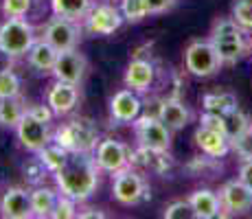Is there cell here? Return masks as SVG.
<instances>
[{
  "mask_svg": "<svg viewBox=\"0 0 252 219\" xmlns=\"http://www.w3.org/2000/svg\"><path fill=\"white\" fill-rule=\"evenodd\" d=\"M53 178L62 195H68L75 202H86L99 188L101 169L94 154H70L66 162L53 173Z\"/></svg>",
  "mask_w": 252,
  "mask_h": 219,
  "instance_id": "1",
  "label": "cell"
},
{
  "mask_svg": "<svg viewBox=\"0 0 252 219\" xmlns=\"http://www.w3.org/2000/svg\"><path fill=\"white\" fill-rule=\"evenodd\" d=\"M211 44L215 46L217 55H220L224 66H235L241 62L246 55L252 51V42L248 37V31L235 22V18H217L213 22L211 35H208Z\"/></svg>",
  "mask_w": 252,
  "mask_h": 219,
  "instance_id": "2",
  "label": "cell"
},
{
  "mask_svg": "<svg viewBox=\"0 0 252 219\" xmlns=\"http://www.w3.org/2000/svg\"><path fill=\"white\" fill-rule=\"evenodd\" d=\"M53 143L62 145L70 154H94L99 145V129L90 119H72L53 131Z\"/></svg>",
  "mask_w": 252,
  "mask_h": 219,
  "instance_id": "3",
  "label": "cell"
},
{
  "mask_svg": "<svg viewBox=\"0 0 252 219\" xmlns=\"http://www.w3.org/2000/svg\"><path fill=\"white\" fill-rule=\"evenodd\" d=\"M35 27L24 18H7L0 24V48L13 60L27 57L29 48L35 44Z\"/></svg>",
  "mask_w": 252,
  "mask_h": 219,
  "instance_id": "4",
  "label": "cell"
},
{
  "mask_svg": "<svg viewBox=\"0 0 252 219\" xmlns=\"http://www.w3.org/2000/svg\"><path fill=\"white\" fill-rule=\"evenodd\" d=\"M112 195L123 206H136V204L147 202L152 197V188H149L147 180L138 169L125 167L119 173H114Z\"/></svg>",
  "mask_w": 252,
  "mask_h": 219,
  "instance_id": "5",
  "label": "cell"
},
{
  "mask_svg": "<svg viewBox=\"0 0 252 219\" xmlns=\"http://www.w3.org/2000/svg\"><path fill=\"white\" fill-rule=\"evenodd\" d=\"M224 66L217 55L215 46L211 44V40H195L184 48V68H187L189 75L193 77H213L220 72V68Z\"/></svg>",
  "mask_w": 252,
  "mask_h": 219,
  "instance_id": "6",
  "label": "cell"
},
{
  "mask_svg": "<svg viewBox=\"0 0 252 219\" xmlns=\"http://www.w3.org/2000/svg\"><path fill=\"white\" fill-rule=\"evenodd\" d=\"M42 40H46L60 53L77 48L79 46V40H81V24L75 20H68V18L53 16V18H48L46 24L42 27Z\"/></svg>",
  "mask_w": 252,
  "mask_h": 219,
  "instance_id": "7",
  "label": "cell"
},
{
  "mask_svg": "<svg viewBox=\"0 0 252 219\" xmlns=\"http://www.w3.org/2000/svg\"><path fill=\"white\" fill-rule=\"evenodd\" d=\"M132 125L138 145L149 149H158V152H169V147H171V129L156 114L138 116Z\"/></svg>",
  "mask_w": 252,
  "mask_h": 219,
  "instance_id": "8",
  "label": "cell"
},
{
  "mask_svg": "<svg viewBox=\"0 0 252 219\" xmlns=\"http://www.w3.org/2000/svg\"><path fill=\"white\" fill-rule=\"evenodd\" d=\"M129 152H132V149L125 143H121V140L103 138V140H99V145H96V149H94V160L101 171L114 175V173H119L121 169L129 167Z\"/></svg>",
  "mask_w": 252,
  "mask_h": 219,
  "instance_id": "9",
  "label": "cell"
},
{
  "mask_svg": "<svg viewBox=\"0 0 252 219\" xmlns=\"http://www.w3.org/2000/svg\"><path fill=\"white\" fill-rule=\"evenodd\" d=\"M18 140L24 149L37 154L42 147H46L48 143L53 140V131H51V123H44V121H37L35 116L27 114L22 116V121L18 123L16 127Z\"/></svg>",
  "mask_w": 252,
  "mask_h": 219,
  "instance_id": "10",
  "label": "cell"
},
{
  "mask_svg": "<svg viewBox=\"0 0 252 219\" xmlns=\"http://www.w3.org/2000/svg\"><path fill=\"white\" fill-rule=\"evenodd\" d=\"M84 24H86V31L92 33V35H112L123 24V13L114 4H108V2L94 4L90 9L88 18L84 20Z\"/></svg>",
  "mask_w": 252,
  "mask_h": 219,
  "instance_id": "11",
  "label": "cell"
},
{
  "mask_svg": "<svg viewBox=\"0 0 252 219\" xmlns=\"http://www.w3.org/2000/svg\"><path fill=\"white\" fill-rule=\"evenodd\" d=\"M86 72H88V60H86L84 53H79L77 48L64 51L57 55L55 68H53L51 75L60 81H68V84L79 86L84 81Z\"/></svg>",
  "mask_w": 252,
  "mask_h": 219,
  "instance_id": "12",
  "label": "cell"
},
{
  "mask_svg": "<svg viewBox=\"0 0 252 219\" xmlns=\"http://www.w3.org/2000/svg\"><path fill=\"white\" fill-rule=\"evenodd\" d=\"M140 110H143V101L138 99V92L129 88L119 90L110 99V119L116 125H132L140 116Z\"/></svg>",
  "mask_w": 252,
  "mask_h": 219,
  "instance_id": "13",
  "label": "cell"
},
{
  "mask_svg": "<svg viewBox=\"0 0 252 219\" xmlns=\"http://www.w3.org/2000/svg\"><path fill=\"white\" fill-rule=\"evenodd\" d=\"M81 92L77 84H68V81L55 79V84H51L46 92V103L53 108L55 116H66L79 105Z\"/></svg>",
  "mask_w": 252,
  "mask_h": 219,
  "instance_id": "14",
  "label": "cell"
},
{
  "mask_svg": "<svg viewBox=\"0 0 252 219\" xmlns=\"http://www.w3.org/2000/svg\"><path fill=\"white\" fill-rule=\"evenodd\" d=\"M0 217L4 219H29L31 211V191L24 187H9L0 197Z\"/></svg>",
  "mask_w": 252,
  "mask_h": 219,
  "instance_id": "15",
  "label": "cell"
},
{
  "mask_svg": "<svg viewBox=\"0 0 252 219\" xmlns=\"http://www.w3.org/2000/svg\"><path fill=\"white\" fill-rule=\"evenodd\" d=\"M220 197L224 204V213H230V215L248 213L252 208V188L246 187L239 178L224 182V187L220 188Z\"/></svg>",
  "mask_w": 252,
  "mask_h": 219,
  "instance_id": "16",
  "label": "cell"
},
{
  "mask_svg": "<svg viewBox=\"0 0 252 219\" xmlns=\"http://www.w3.org/2000/svg\"><path fill=\"white\" fill-rule=\"evenodd\" d=\"M156 66L152 60H143V57H134L129 62L127 70H125V88L134 92H147L149 88L156 84Z\"/></svg>",
  "mask_w": 252,
  "mask_h": 219,
  "instance_id": "17",
  "label": "cell"
},
{
  "mask_svg": "<svg viewBox=\"0 0 252 219\" xmlns=\"http://www.w3.org/2000/svg\"><path fill=\"white\" fill-rule=\"evenodd\" d=\"M191 110L184 105L182 99L176 96H164L160 99V108H158V119L162 121L171 131H180L191 123Z\"/></svg>",
  "mask_w": 252,
  "mask_h": 219,
  "instance_id": "18",
  "label": "cell"
},
{
  "mask_svg": "<svg viewBox=\"0 0 252 219\" xmlns=\"http://www.w3.org/2000/svg\"><path fill=\"white\" fill-rule=\"evenodd\" d=\"M193 140H195L197 149H200L202 154L213 156V158H224V156L230 152V140L226 138V134H221V131H217V129H211V127H204V125H200V127L195 129Z\"/></svg>",
  "mask_w": 252,
  "mask_h": 219,
  "instance_id": "19",
  "label": "cell"
},
{
  "mask_svg": "<svg viewBox=\"0 0 252 219\" xmlns=\"http://www.w3.org/2000/svg\"><path fill=\"white\" fill-rule=\"evenodd\" d=\"M189 202H191L197 219H215V217L226 215L220 193L211 191V188H197V191H193L189 195Z\"/></svg>",
  "mask_w": 252,
  "mask_h": 219,
  "instance_id": "20",
  "label": "cell"
},
{
  "mask_svg": "<svg viewBox=\"0 0 252 219\" xmlns=\"http://www.w3.org/2000/svg\"><path fill=\"white\" fill-rule=\"evenodd\" d=\"M57 55H60V51H55V48H53L46 40L37 37L35 44L29 48L27 62H29V66H31L33 70H37V72H53L55 62H57Z\"/></svg>",
  "mask_w": 252,
  "mask_h": 219,
  "instance_id": "21",
  "label": "cell"
},
{
  "mask_svg": "<svg viewBox=\"0 0 252 219\" xmlns=\"http://www.w3.org/2000/svg\"><path fill=\"white\" fill-rule=\"evenodd\" d=\"M57 197H60V191L51 187H37L31 188V211H33V217H53V211H55V204H57Z\"/></svg>",
  "mask_w": 252,
  "mask_h": 219,
  "instance_id": "22",
  "label": "cell"
},
{
  "mask_svg": "<svg viewBox=\"0 0 252 219\" xmlns=\"http://www.w3.org/2000/svg\"><path fill=\"white\" fill-rule=\"evenodd\" d=\"M94 7L92 0H51V11L53 16H62L68 18L75 22H84L88 18L90 9Z\"/></svg>",
  "mask_w": 252,
  "mask_h": 219,
  "instance_id": "23",
  "label": "cell"
},
{
  "mask_svg": "<svg viewBox=\"0 0 252 219\" xmlns=\"http://www.w3.org/2000/svg\"><path fill=\"white\" fill-rule=\"evenodd\" d=\"M24 114H27V105H24L22 96L0 99V127L16 129Z\"/></svg>",
  "mask_w": 252,
  "mask_h": 219,
  "instance_id": "24",
  "label": "cell"
},
{
  "mask_svg": "<svg viewBox=\"0 0 252 219\" xmlns=\"http://www.w3.org/2000/svg\"><path fill=\"white\" fill-rule=\"evenodd\" d=\"M221 116V121H224V134H226V138L230 140H237L244 131H248L252 127V121H250V116L246 114L244 110L237 105V108H232L228 110L226 114H220Z\"/></svg>",
  "mask_w": 252,
  "mask_h": 219,
  "instance_id": "25",
  "label": "cell"
},
{
  "mask_svg": "<svg viewBox=\"0 0 252 219\" xmlns=\"http://www.w3.org/2000/svg\"><path fill=\"white\" fill-rule=\"evenodd\" d=\"M237 105H239V101L232 92H208L202 96V108L204 112H213V114H226Z\"/></svg>",
  "mask_w": 252,
  "mask_h": 219,
  "instance_id": "26",
  "label": "cell"
},
{
  "mask_svg": "<svg viewBox=\"0 0 252 219\" xmlns=\"http://www.w3.org/2000/svg\"><path fill=\"white\" fill-rule=\"evenodd\" d=\"M68 156H70V152H66L62 145L53 143V140L46 145V147H42L40 152H37V158L44 162V167L48 169V171H51V175L66 162V158H68Z\"/></svg>",
  "mask_w": 252,
  "mask_h": 219,
  "instance_id": "27",
  "label": "cell"
},
{
  "mask_svg": "<svg viewBox=\"0 0 252 219\" xmlns=\"http://www.w3.org/2000/svg\"><path fill=\"white\" fill-rule=\"evenodd\" d=\"M121 13L123 20L127 22H140L149 16V2L147 0H121Z\"/></svg>",
  "mask_w": 252,
  "mask_h": 219,
  "instance_id": "28",
  "label": "cell"
},
{
  "mask_svg": "<svg viewBox=\"0 0 252 219\" xmlns=\"http://www.w3.org/2000/svg\"><path fill=\"white\" fill-rule=\"evenodd\" d=\"M20 94H22V79L13 72V68L0 72V99L20 96Z\"/></svg>",
  "mask_w": 252,
  "mask_h": 219,
  "instance_id": "29",
  "label": "cell"
},
{
  "mask_svg": "<svg viewBox=\"0 0 252 219\" xmlns=\"http://www.w3.org/2000/svg\"><path fill=\"white\" fill-rule=\"evenodd\" d=\"M162 217L164 219H197L189 199H176V202H171L167 208H164Z\"/></svg>",
  "mask_w": 252,
  "mask_h": 219,
  "instance_id": "30",
  "label": "cell"
},
{
  "mask_svg": "<svg viewBox=\"0 0 252 219\" xmlns=\"http://www.w3.org/2000/svg\"><path fill=\"white\" fill-rule=\"evenodd\" d=\"M232 18L246 31H252V0H235L232 2Z\"/></svg>",
  "mask_w": 252,
  "mask_h": 219,
  "instance_id": "31",
  "label": "cell"
},
{
  "mask_svg": "<svg viewBox=\"0 0 252 219\" xmlns=\"http://www.w3.org/2000/svg\"><path fill=\"white\" fill-rule=\"evenodd\" d=\"M0 9L4 18H27L33 9V0H2Z\"/></svg>",
  "mask_w": 252,
  "mask_h": 219,
  "instance_id": "32",
  "label": "cell"
},
{
  "mask_svg": "<svg viewBox=\"0 0 252 219\" xmlns=\"http://www.w3.org/2000/svg\"><path fill=\"white\" fill-rule=\"evenodd\" d=\"M48 173H51V171L44 167V162H42L37 156L31 160V162L24 164V178H27V182L33 184V187H37V184L44 182V178H46Z\"/></svg>",
  "mask_w": 252,
  "mask_h": 219,
  "instance_id": "33",
  "label": "cell"
},
{
  "mask_svg": "<svg viewBox=\"0 0 252 219\" xmlns=\"http://www.w3.org/2000/svg\"><path fill=\"white\" fill-rule=\"evenodd\" d=\"M217 160L220 158H213V156L202 154V156H195V158L187 164V169L193 175H204L208 171H217V169H220V162H217Z\"/></svg>",
  "mask_w": 252,
  "mask_h": 219,
  "instance_id": "34",
  "label": "cell"
},
{
  "mask_svg": "<svg viewBox=\"0 0 252 219\" xmlns=\"http://www.w3.org/2000/svg\"><path fill=\"white\" fill-rule=\"evenodd\" d=\"M77 204L79 202H75L72 197L62 195L60 193L57 204H55V211H53V219H72V217H77L79 215V213H77Z\"/></svg>",
  "mask_w": 252,
  "mask_h": 219,
  "instance_id": "35",
  "label": "cell"
},
{
  "mask_svg": "<svg viewBox=\"0 0 252 219\" xmlns=\"http://www.w3.org/2000/svg\"><path fill=\"white\" fill-rule=\"evenodd\" d=\"M230 149H232V152H237V156H239L241 160L252 158V127L248 131H244V134H241L237 140H232Z\"/></svg>",
  "mask_w": 252,
  "mask_h": 219,
  "instance_id": "36",
  "label": "cell"
},
{
  "mask_svg": "<svg viewBox=\"0 0 252 219\" xmlns=\"http://www.w3.org/2000/svg\"><path fill=\"white\" fill-rule=\"evenodd\" d=\"M27 112L31 116H35L37 121H44V123H51L53 119H55V112L48 103H35V105H29Z\"/></svg>",
  "mask_w": 252,
  "mask_h": 219,
  "instance_id": "37",
  "label": "cell"
},
{
  "mask_svg": "<svg viewBox=\"0 0 252 219\" xmlns=\"http://www.w3.org/2000/svg\"><path fill=\"white\" fill-rule=\"evenodd\" d=\"M237 178H239L241 182L246 184V187L252 188V158L241 160V164H239V175H237Z\"/></svg>",
  "mask_w": 252,
  "mask_h": 219,
  "instance_id": "38",
  "label": "cell"
},
{
  "mask_svg": "<svg viewBox=\"0 0 252 219\" xmlns=\"http://www.w3.org/2000/svg\"><path fill=\"white\" fill-rule=\"evenodd\" d=\"M147 2H149V11L152 13H164V11H171L178 0H147Z\"/></svg>",
  "mask_w": 252,
  "mask_h": 219,
  "instance_id": "39",
  "label": "cell"
},
{
  "mask_svg": "<svg viewBox=\"0 0 252 219\" xmlns=\"http://www.w3.org/2000/svg\"><path fill=\"white\" fill-rule=\"evenodd\" d=\"M77 217H81V219H103V217H105V213L101 211V208H88V211L79 213Z\"/></svg>",
  "mask_w": 252,
  "mask_h": 219,
  "instance_id": "40",
  "label": "cell"
},
{
  "mask_svg": "<svg viewBox=\"0 0 252 219\" xmlns=\"http://www.w3.org/2000/svg\"><path fill=\"white\" fill-rule=\"evenodd\" d=\"M13 57L11 55H7V53L0 48V72H4V70H9V68H13Z\"/></svg>",
  "mask_w": 252,
  "mask_h": 219,
  "instance_id": "41",
  "label": "cell"
}]
</instances>
